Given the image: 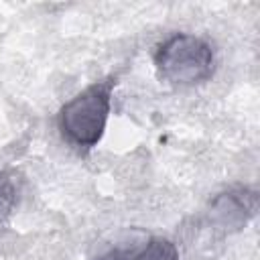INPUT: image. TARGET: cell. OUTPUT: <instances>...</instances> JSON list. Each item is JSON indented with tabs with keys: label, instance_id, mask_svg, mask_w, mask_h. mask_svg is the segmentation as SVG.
<instances>
[{
	"label": "cell",
	"instance_id": "obj_1",
	"mask_svg": "<svg viewBox=\"0 0 260 260\" xmlns=\"http://www.w3.org/2000/svg\"><path fill=\"white\" fill-rule=\"evenodd\" d=\"M114 87L116 75H108L106 79L87 85L61 108L59 130L71 146L89 150L100 142L110 116Z\"/></svg>",
	"mask_w": 260,
	"mask_h": 260
},
{
	"label": "cell",
	"instance_id": "obj_3",
	"mask_svg": "<svg viewBox=\"0 0 260 260\" xmlns=\"http://www.w3.org/2000/svg\"><path fill=\"white\" fill-rule=\"evenodd\" d=\"M134 260H179V252L171 240L150 238L142 248L134 250Z\"/></svg>",
	"mask_w": 260,
	"mask_h": 260
},
{
	"label": "cell",
	"instance_id": "obj_5",
	"mask_svg": "<svg viewBox=\"0 0 260 260\" xmlns=\"http://www.w3.org/2000/svg\"><path fill=\"white\" fill-rule=\"evenodd\" d=\"M95 260H134V248H116Z\"/></svg>",
	"mask_w": 260,
	"mask_h": 260
},
{
	"label": "cell",
	"instance_id": "obj_4",
	"mask_svg": "<svg viewBox=\"0 0 260 260\" xmlns=\"http://www.w3.org/2000/svg\"><path fill=\"white\" fill-rule=\"evenodd\" d=\"M16 203V185L8 173H0V221L8 217Z\"/></svg>",
	"mask_w": 260,
	"mask_h": 260
},
{
	"label": "cell",
	"instance_id": "obj_2",
	"mask_svg": "<svg viewBox=\"0 0 260 260\" xmlns=\"http://www.w3.org/2000/svg\"><path fill=\"white\" fill-rule=\"evenodd\" d=\"M158 75L173 85H197L213 73V49L195 35L177 32L154 53Z\"/></svg>",
	"mask_w": 260,
	"mask_h": 260
}]
</instances>
